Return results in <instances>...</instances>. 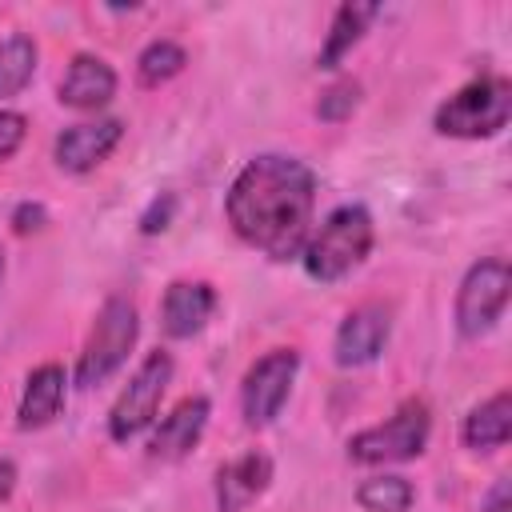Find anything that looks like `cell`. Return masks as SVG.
I'll return each instance as SVG.
<instances>
[{"label": "cell", "mask_w": 512, "mask_h": 512, "mask_svg": "<svg viewBox=\"0 0 512 512\" xmlns=\"http://www.w3.org/2000/svg\"><path fill=\"white\" fill-rule=\"evenodd\" d=\"M312 208H316V172L280 152L252 156L224 200L232 232L260 248L272 260L300 256L308 232H312Z\"/></svg>", "instance_id": "1"}, {"label": "cell", "mask_w": 512, "mask_h": 512, "mask_svg": "<svg viewBox=\"0 0 512 512\" xmlns=\"http://www.w3.org/2000/svg\"><path fill=\"white\" fill-rule=\"evenodd\" d=\"M372 240H376V228H372L368 208L364 204H340L320 220L316 232H308V240L300 248L304 272L320 284H336L368 260Z\"/></svg>", "instance_id": "2"}, {"label": "cell", "mask_w": 512, "mask_h": 512, "mask_svg": "<svg viewBox=\"0 0 512 512\" xmlns=\"http://www.w3.org/2000/svg\"><path fill=\"white\" fill-rule=\"evenodd\" d=\"M512 116V84L504 76H476L456 88L432 116L440 136L456 140H488Z\"/></svg>", "instance_id": "3"}, {"label": "cell", "mask_w": 512, "mask_h": 512, "mask_svg": "<svg viewBox=\"0 0 512 512\" xmlns=\"http://www.w3.org/2000/svg\"><path fill=\"white\" fill-rule=\"evenodd\" d=\"M140 336V316H136V304L128 296H108L104 308L96 312V324L80 348V360H76V384L80 388H96L104 384L132 352Z\"/></svg>", "instance_id": "4"}, {"label": "cell", "mask_w": 512, "mask_h": 512, "mask_svg": "<svg viewBox=\"0 0 512 512\" xmlns=\"http://www.w3.org/2000/svg\"><path fill=\"white\" fill-rule=\"evenodd\" d=\"M432 432V416L424 400H404L384 424H372L364 432H356L348 440V456L356 464H396V460H412L424 452Z\"/></svg>", "instance_id": "5"}, {"label": "cell", "mask_w": 512, "mask_h": 512, "mask_svg": "<svg viewBox=\"0 0 512 512\" xmlns=\"http://www.w3.org/2000/svg\"><path fill=\"white\" fill-rule=\"evenodd\" d=\"M168 384H172V356L156 348V352H148L140 360L132 380L120 388V396H116V404L108 412V436L116 444H128L132 436H140L156 420Z\"/></svg>", "instance_id": "6"}, {"label": "cell", "mask_w": 512, "mask_h": 512, "mask_svg": "<svg viewBox=\"0 0 512 512\" xmlns=\"http://www.w3.org/2000/svg\"><path fill=\"white\" fill-rule=\"evenodd\" d=\"M512 296V268L504 260H480L464 272L456 292V328L460 336H484L496 328Z\"/></svg>", "instance_id": "7"}, {"label": "cell", "mask_w": 512, "mask_h": 512, "mask_svg": "<svg viewBox=\"0 0 512 512\" xmlns=\"http://www.w3.org/2000/svg\"><path fill=\"white\" fill-rule=\"evenodd\" d=\"M296 372H300L296 348H272V352H264L244 372V380H240V408H244V420L252 428H264V424H272L280 416V408L292 396Z\"/></svg>", "instance_id": "8"}, {"label": "cell", "mask_w": 512, "mask_h": 512, "mask_svg": "<svg viewBox=\"0 0 512 512\" xmlns=\"http://www.w3.org/2000/svg\"><path fill=\"white\" fill-rule=\"evenodd\" d=\"M388 336H392V312H388L384 304L372 300V304L352 308V312L340 320L336 340H332L336 364H340V368H364V364H372V360L384 352Z\"/></svg>", "instance_id": "9"}, {"label": "cell", "mask_w": 512, "mask_h": 512, "mask_svg": "<svg viewBox=\"0 0 512 512\" xmlns=\"http://www.w3.org/2000/svg\"><path fill=\"white\" fill-rule=\"evenodd\" d=\"M124 136V124L116 116H100V120H84V124H72L56 136V164L64 172H92L100 160H108V152L120 144Z\"/></svg>", "instance_id": "10"}, {"label": "cell", "mask_w": 512, "mask_h": 512, "mask_svg": "<svg viewBox=\"0 0 512 512\" xmlns=\"http://www.w3.org/2000/svg\"><path fill=\"white\" fill-rule=\"evenodd\" d=\"M208 416H212L208 396H184V400L156 424V432H152V440H148V456H156V460H180V456H188V452L200 444V436H204V428H208Z\"/></svg>", "instance_id": "11"}, {"label": "cell", "mask_w": 512, "mask_h": 512, "mask_svg": "<svg viewBox=\"0 0 512 512\" xmlns=\"http://www.w3.org/2000/svg\"><path fill=\"white\" fill-rule=\"evenodd\" d=\"M216 312V292L212 284L204 280H176L164 288V300H160V328L172 336V340H188L196 336Z\"/></svg>", "instance_id": "12"}, {"label": "cell", "mask_w": 512, "mask_h": 512, "mask_svg": "<svg viewBox=\"0 0 512 512\" xmlns=\"http://www.w3.org/2000/svg\"><path fill=\"white\" fill-rule=\"evenodd\" d=\"M268 484H272V460L252 448L216 472V508L220 512H244L252 500L264 496Z\"/></svg>", "instance_id": "13"}, {"label": "cell", "mask_w": 512, "mask_h": 512, "mask_svg": "<svg viewBox=\"0 0 512 512\" xmlns=\"http://www.w3.org/2000/svg\"><path fill=\"white\" fill-rule=\"evenodd\" d=\"M112 96H116V72H112V64L100 60V56H92V52L72 56V64H68V72L60 80V104L80 108V112H96Z\"/></svg>", "instance_id": "14"}, {"label": "cell", "mask_w": 512, "mask_h": 512, "mask_svg": "<svg viewBox=\"0 0 512 512\" xmlns=\"http://www.w3.org/2000/svg\"><path fill=\"white\" fill-rule=\"evenodd\" d=\"M64 392H68V376L60 364H40L28 372L24 380V392H20V404H16V424L24 432L32 428H44L60 416L64 408Z\"/></svg>", "instance_id": "15"}, {"label": "cell", "mask_w": 512, "mask_h": 512, "mask_svg": "<svg viewBox=\"0 0 512 512\" xmlns=\"http://www.w3.org/2000/svg\"><path fill=\"white\" fill-rule=\"evenodd\" d=\"M464 444L476 448V452H488V448H504L508 436H512V396L508 392H496L488 396L484 404H476L468 416H464Z\"/></svg>", "instance_id": "16"}, {"label": "cell", "mask_w": 512, "mask_h": 512, "mask_svg": "<svg viewBox=\"0 0 512 512\" xmlns=\"http://www.w3.org/2000/svg\"><path fill=\"white\" fill-rule=\"evenodd\" d=\"M376 12H380V4H356V0L352 4H340L336 16H332V28L324 36V48H320L316 64L320 68H336L352 52V44L364 36V28L376 20Z\"/></svg>", "instance_id": "17"}, {"label": "cell", "mask_w": 512, "mask_h": 512, "mask_svg": "<svg viewBox=\"0 0 512 512\" xmlns=\"http://www.w3.org/2000/svg\"><path fill=\"white\" fill-rule=\"evenodd\" d=\"M32 72H36V40L24 32L0 40V100L24 92L32 84Z\"/></svg>", "instance_id": "18"}, {"label": "cell", "mask_w": 512, "mask_h": 512, "mask_svg": "<svg viewBox=\"0 0 512 512\" xmlns=\"http://www.w3.org/2000/svg\"><path fill=\"white\" fill-rule=\"evenodd\" d=\"M184 64H188V56H184V48L176 40H152L136 56V80L144 88H160L164 80H172L176 72H184Z\"/></svg>", "instance_id": "19"}, {"label": "cell", "mask_w": 512, "mask_h": 512, "mask_svg": "<svg viewBox=\"0 0 512 512\" xmlns=\"http://www.w3.org/2000/svg\"><path fill=\"white\" fill-rule=\"evenodd\" d=\"M356 500H360L364 512H408L416 492L404 476H368L356 488Z\"/></svg>", "instance_id": "20"}, {"label": "cell", "mask_w": 512, "mask_h": 512, "mask_svg": "<svg viewBox=\"0 0 512 512\" xmlns=\"http://www.w3.org/2000/svg\"><path fill=\"white\" fill-rule=\"evenodd\" d=\"M356 104H360V84H356V80H336L332 88L320 92V100H316V116L336 124V120H348V116L356 112Z\"/></svg>", "instance_id": "21"}, {"label": "cell", "mask_w": 512, "mask_h": 512, "mask_svg": "<svg viewBox=\"0 0 512 512\" xmlns=\"http://www.w3.org/2000/svg\"><path fill=\"white\" fill-rule=\"evenodd\" d=\"M24 132H28V120L12 108H0V164L24 144Z\"/></svg>", "instance_id": "22"}, {"label": "cell", "mask_w": 512, "mask_h": 512, "mask_svg": "<svg viewBox=\"0 0 512 512\" xmlns=\"http://www.w3.org/2000/svg\"><path fill=\"white\" fill-rule=\"evenodd\" d=\"M172 208H176V196L172 192H164V196H156L152 204H148V212L140 216V232H164L168 228V220H172Z\"/></svg>", "instance_id": "23"}, {"label": "cell", "mask_w": 512, "mask_h": 512, "mask_svg": "<svg viewBox=\"0 0 512 512\" xmlns=\"http://www.w3.org/2000/svg\"><path fill=\"white\" fill-rule=\"evenodd\" d=\"M44 224V208L40 204H20L16 212H12V228L16 232H36Z\"/></svg>", "instance_id": "24"}, {"label": "cell", "mask_w": 512, "mask_h": 512, "mask_svg": "<svg viewBox=\"0 0 512 512\" xmlns=\"http://www.w3.org/2000/svg\"><path fill=\"white\" fill-rule=\"evenodd\" d=\"M480 512H508V480H496L480 500Z\"/></svg>", "instance_id": "25"}, {"label": "cell", "mask_w": 512, "mask_h": 512, "mask_svg": "<svg viewBox=\"0 0 512 512\" xmlns=\"http://www.w3.org/2000/svg\"><path fill=\"white\" fill-rule=\"evenodd\" d=\"M16 488V464L8 456H0V500H8Z\"/></svg>", "instance_id": "26"}, {"label": "cell", "mask_w": 512, "mask_h": 512, "mask_svg": "<svg viewBox=\"0 0 512 512\" xmlns=\"http://www.w3.org/2000/svg\"><path fill=\"white\" fill-rule=\"evenodd\" d=\"M0 280H4V252H0Z\"/></svg>", "instance_id": "27"}]
</instances>
